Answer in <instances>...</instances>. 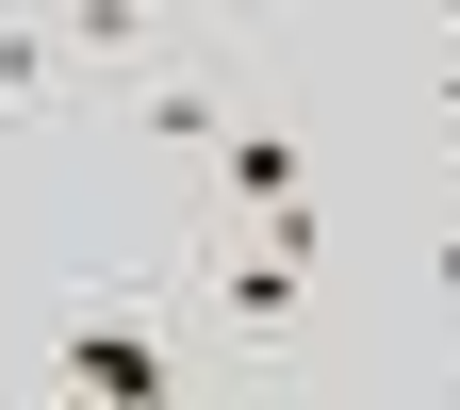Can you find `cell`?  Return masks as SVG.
<instances>
[{"label": "cell", "instance_id": "cell-1", "mask_svg": "<svg viewBox=\"0 0 460 410\" xmlns=\"http://www.w3.org/2000/svg\"><path fill=\"white\" fill-rule=\"evenodd\" d=\"M66 394H83V410H181V394H164V345H148L132 312H83V328H66Z\"/></svg>", "mask_w": 460, "mask_h": 410}, {"label": "cell", "instance_id": "cell-2", "mask_svg": "<svg viewBox=\"0 0 460 410\" xmlns=\"http://www.w3.org/2000/svg\"><path fill=\"white\" fill-rule=\"evenodd\" d=\"M214 312L247 328V345H279V328L313 312V263H279V247H230V263H214Z\"/></svg>", "mask_w": 460, "mask_h": 410}, {"label": "cell", "instance_id": "cell-3", "mask_svg": "<svg viewBox=\"0 0 460 410\" xmlns=\"http://www.w3.org/2000/svg\"><path fill=\"white\" fill-rule=\"evenodd\" d=\"M214 181H230V214H296V132H279V115H230V148H214Z\"/></svg>", "mask_w": 460, "mask_h": 410}, {"label": "cell", "instance_id": "cell-4", "mask_svg": "<svg viewBox=\"0 0 460 410\" xmlns=\"http://www.w3.org/2000/svg\"><path fill=\"white\" fill-rule=\"evenodd\" d=\"M66 66H83V17H0V115H17V99H49Z\"/></svg>", "mask_w": 460, "mask_h": 410}, {"label": "cell", "instance_id": "cell-5", "mask_svg": "<svg viewBox=\"0 0 460 410\" xmlns=\"http://www.w3.org/2000/svg\"><path fill=\"white\" fill-rule=\"evenodd\" d=\"M132 115H148V132H164V148H230V115H214V83H148Z\"/></svg>", "mask_w": 460, "mask_h": 410}, {"label": "cell", "instance_id": "cell-6", "mask_svg": "<svg viewBox=\"0 0 460 410\" xmlns=\"http://www.w3.org/2000/svg\"><path fill=\"white\" fill-rule=\"evenodd\" d=\"M428 279H444V296H460V214H444V247H428Z\"/></svg>", "mask_w": 460, "mask_h": 410}]
</instances>
